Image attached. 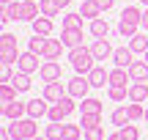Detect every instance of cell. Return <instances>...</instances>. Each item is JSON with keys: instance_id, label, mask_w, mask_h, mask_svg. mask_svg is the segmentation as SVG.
I'll return each instance as SVG.
<instances>
[{"instance_id": "cell-1", "label": "cell", "mask_w": 148, "mask_h": 140, "mask_svg": "<svg viewBox=\"0 0 148 140\" xmlns=\"http://www.w3.org/2000/svg\"><path fill=\"white\" fill-rule=\"evenodd\" d=\"M69 60H71V66H74L77 74H90V69L96 66V58H93V52H90V47L69 49Z\"/></svg>"}, {"instance_id": "cell-2", "label": "cell", "mask_w": 148, "mask_h": 140, "mask_svg": "<svg viewBox=\"0 0 148 140\" xmlns=\"http://www.w3.org/2000/svg\"><path fill=\"white\" fill-rule=\"evenodd\" d=\"M77 110V104H74V96H69L66 93L60 102H55V104H49V113H47V118L52 121V124H66V118Z\"/></svg>"}, {"instance_id": "cell-3", "label": "cell", "mask_w": 148, "mask_h": 140, "mask_svg": "<svg viewBox=\"0 0 148 140\" xmlns=\"http://www.w3.org/2000/svg\"><path fill=\"white\" fill-rule=\"evenodd\" d=\"M8 129H11V137L14 140H33L38 135V124L30 115H25V118H19V121H11Z\"/></svg>"}, {"instance_id": "cell-4", "label": "cell", "mask_w": 148, "mask_h": 140, "mask_svg": "<svg viewBox=\"0 0 148 140\" xmlns=\"http://www.w3.org/2000/svg\"><path fill=\"white\" fill-rule=\"evenodd\" d=\"M66 88H69V96H74V99H85V96H88V91H90L93 85H90L88 74H74Z\"/></svg>"}, {"instance_id": "cell-5", "label": "cell", "mask_w": 148, "mask_h": 140, "mask_svg": "<svg viewBox=\"0 0 148 140\" xmlns=\"http://www.w3.org/2000/svg\"><path fill=\"white\" fill-rule=\"evenodd\" d=\"M41 69V63H38V55L36 52H22L19 55V60H16V71H22V74H33V71H38Z\"/></svg>"}, {"instance_id": "cell-6", "label": "cell", "mask_w": 148, "mask_h": 140, "mask_svg": "<svg viewBox=\"0 0 148 140\" xmlns=\"http://www.w3.org/2000/svg\"><path fill=\"white\" fill-rule=\"evenodd\" d=\"M60 74H63V69H60V63H58V60H44V63H41V69H38V77H41V82H44V85H47V82L60 80Z\"/></svg>"}, {"instance_id": "cell-7", "label": "cell", "mask_w": 148, "mask_h": 140, "mask_svg": "<svg viewBox=\"0 0 148 140\" xmlns=\"http://www.w3.org/2000/svg\"><path fill=\"white\" fill-rule=\"evenodd\" d=\"M66 93H69V88H66L60 80H55V82H47V85H44V99H47L49 104L60 102V99H63Z\"/></svg>"}, {"instance_id": "cell-8", "label": "cell", "mask_w": 148, "mask_h": 140, "mask_svg": "<svg viewBox=\"0 0 148 140\" xmlns=\"http://www.w3.org/2000/svg\"><path fill=\"white\" fill-rule=\"evenodd\" d=\"M90 52H93L96 60H112V52H115V49L110 47L107 38H96V41L90 44Z\"/></svg>"}, {"instance_id": "cell-9", "label": "cell", "mask_w": 148, "mask_h": 140, "mask_svg": "<svg viewBox=\"0 0 148 140\" xmlns=\"http://www.w3.org/2000/svg\"><path fill=\"white\" fill-rule=\"evenodd\" d=\"M49 113V102L44 96H36V99H30V102H27V115H30V118H44V115Z\"/></svg>"}, {"instance_id": "cell-10", "label": "cell", "mask_w": 148, "mask_h": 140, "mask_svg": "<svg viewBox=\"0 0 148 140\" xmlns=\"http://www.w3.org/2000/svg\"><path fill=\"white\" fill-rule=\"evenodd\" d=\"M38 16H41V3H38V0H22L19 19L22 22H33V19H38Z\"/></svg>"}, {"instance_id": "cell-11", "label": "cell", "mask_w": 148, "mask_h": 140, "mask_svg": "<svg viewBox=\"0 0 148 140\" xmlns=\"http://www.w3.org/2000/svg\"><path fill=\"white\" fill-rule=\"evenodd\" d=\"M60 41H63L69 49L82 47V27H63V33H60Z\"/></svg>"}, {"instance_id": "cell-12", "label": "cell", "mask_w": 148, "mask_h": 140, "mask_svg": "<svg viewBox=\"0 0 148 140\" xmlns=\"http://www.w3.org/2000/svg\"><path fill=\"white\" fill-rule=\"evenodd\" d=\"M3 115H5L8 121H19V118H25V115H27V102H19V99H16V102L5 104V107H3Z\"/></svg>"}, {"instance_id": "cell-13", "label": "cell", "mask_w": 148, "mask_h": 140, "mask_svg": "<svg viewBox=\"0 0 148 140\" xmlns=\"http://www.w3.org/2000/svg\"><path fill=\"white\" fill-rule=\"evenodd\" d=\"M88 80H90L93 88H104V85H110V71H107L104 66H93L90 74H88Z\"/></svg>"}, {"instance_id": "cell-14", "label": "cell", "mask_w": 148, "mask_h": 140, "mask_svg": "<svg viewBox=\"0 0 148 140\" xmlns=\"http://www.w3.org/2000/svg\"><path fill=\"white\" fill-rule=\"evenodd\" d=\"M112 63L121 66V69H129V66L134 63V52L129 47H118L115 52H112Z\"/></svg>"}, {"instance_id": "cell-15", "label": "cell", "mask_w": 148, "mask_h": 140, "mask_svg": "<svg viewBox=\"0 0 148 140\" xmlns=\"http://www.w3.org/2000/svg\"><path fill=\"white\" fill-rule=\"evenodd\" d=\"M129 74H132V82H148V60H134L129 66Z\"/></svg>"}, {"instance_id": "cell-16", "label": "cell", "mask_w": 148, "mask_h": 140, "mask_svg": "<svg viewBox=\"0 0 148 140\" xmlns=\"http://www.w3.org/2000/svg\"><path fill=\"white\" fill-rule=\"evenodd\" d=\"M129 102H148V82H132L129 85Z\"/></svg>"}, {"instance_id": "cell-17", "label": "cell", "mask_w": 148, "mask_h": 140, "mask_svg": "<svg viewBox=\"0 0 148 140\" xmlns=\"http://www.w3.org/2000/svg\"><path fill=\"white\" fill-rule=\"evenodd\" d=\"M129 82H132V74H129V69H121V66H115V69L110 71V85L129 88Z\"/></svg>"}, {"instance_id": "cell-18", "label": "cell", "mask_w": 148, "mask_h": 140, "mask_svg": "<svg viewBox=\"0 0 148 140\" xmlns=\"http://www.w3.org/2000/svg\"><path fill=\"white\" fill-rule=\"evenodd\" d=\"M30 25H33V33H38V36H52V16H38V19H33L30 22Z\"/></svg>"}, {"instance_id": "cell-19", "label": "cell", "mask_w": 148, "mask_h": 140, "mask_svg": "<svg viewBox=\"0 0 148 140\" xmlns=\"http://www.w3.org/2000/svg\"><path fill=\"white\" fill-rule=\"evenodd\" d=\"M66 44L60 38H47V49H44V60H58Z\"/></svg>"}, {"instance_id": "cell-20", "label": "cell", "mask_w": 148, "mask_h": 140, "mask_svg": "<svg viewBox=\"0 0 148 140\" xmlns=\"http://www.w3.org/2000/svg\"><path fill=\"white\" fill-rule=\"evenodd\" d=\"M0 19L3 22H14V19H19V14H22V3L19 0H14V3H3V11H0Z\"/></svg>"}, {"instance_id": "cell-21", "label": "cell", "mask_w": 148, "mask_h": 140, "mask_svg": "<svg viewBox=\"0 0 148 140\" xmlns=\"http://www.w3.org/2000/svg\"><path fill=\"white\" fill-rule=\"evenodd\" d=\"M79 14L88 16V19H99L104 11L99 8V3H96V0H82V5H79Z\"/></svg>"}, {"instance_id": "cell-22", "label": "cell", "mask_w": 148, "mask_h": 140, "mask_svg": "<svg viewBox=\"0 0 148 140\" xmlns=\"http://www.w3.org/2000/svg\"><path fill=\"white\" fill-rule=\"evenodd\" d=\"M107 33H110V22L107 19H90V36L93 38H107Z\"/></svg>"}, {"instance_id": "cell-23", "label": "cell", "mask_w": 148, "mask_h": 140, "mask_svg": "<svg viewBox=\"0 0 148 140\" xmlns=\"http://www.w3.org/2000/svg\"><path fill=\"white\" fill-rule=\"evenodd\" d=\"M79 110H82V115H101V102L93 96H85L82 104H79Z\"/></svg>"}, {"instance_id": "cell-24", "label": "cell", "mask_w": 148, "mask_h": 140, "mask_svg": "<svg viewBox=\"0 0 148 140\" xmlns=\"http://www.w3.org/2000/svg\"><path fill=\"white\" fill-rule=\"evenodd\" d=\"M129 49H132L134 55H145V49H148V36H145V33L132 36V38H129Z\"/></svg>"}, {"instance_id": "cell-25", "label": "cell", "mask_w": 148, "mask_h": 140, "mask_svg": "<svg viewBox=\"0 0 148 140\" xmlns=\"http://www.w3.org/2000/svg\"><path fill=\"white\" fill-rule=\"evenodd\" d=\"M47 38H49V36H38V33H33V38L27 41V49H30V52H36L38 58H44V49H47Z\"/></svg>"}, {"instance_id": "cell-26", "label": "cell", "mask_w": 148, "mask_h": 140, "mask_svg": "<svg viewBox=\"0 0 148 140\" xmlns=\"http://www.w3.org/2000/svg\"><path fill=\"white\" fill-rule=\"evenodd\" d=\"M110 121H112V126H126V124H132V118H129V107H115L112 110V115H110Z\"/></svg>"}, {"instance_id": "cell-27", "label": "cell", "mask_w": 148, "mask_h": 140, "mask_svg": "<svg viewBox=\"0 0 148 140\" xmlns=\"http://www.w3.org/2000/svg\"><path fill=\"white\" fill-rule=\"evenodd\" d=\"M19 49L16 47H0V63L3 66H11V63H16V60H19Z\"/></svg>"}, {"instance_id": "cell-28", "label": "cell", "mask_w": 148, "mask_h": 140, "mask_svg": "<svg viewBox=\"0 0 148 140\" xmlns=\"http://www.w3.org/2000/svg\"><path fill=\"white\" fill-rule=\"evenodd\" d=\"M16 88L11 85V82H3V85H0V102H3V107L5 104H11V102H16Z\"/></svg>"}, {"instance_id": "cell-29", "label": "cell", "mask_w": 148, "mask_h": 140, "mask_svg": "<svg viewBox=\"0 0 148 140\" xmlns=\"http://www.w3.org/2000/svg\"><path fill=\"white\" fill-rule=\"evenodd\" d=\"M137 30H140V25H137V22H126V19H121V22H118V33H121L123 38L137 36Z\"/></svg>"}, {"instance_id": "cell-30", "label": "cell", "mask_w": 148, "mask_h": 140, "mask_svg": "<svg viewBox=\"0 0 148 140\" xmlns=\"http://www.w3.org/2000/svg\"><path fill=\"white\" fill-rule=\"evenodd\" d=\"M11 85H14L19 93L30 91V74H22V71H16V74H14V80H11Z\"/></svg>"}, {"instance_id": "cell-31", "label": "cell", "mask_w": 148, "mask_h": 140, "mask_svg": "<svg viewBox=\"0 0 148 140\" xmlns=\"http://www.w3.org/2000/svg\"><path fill=\"white\" fill-rule=\"evenodd\" d=\"M107 96L112 102H126L129 99V88H121V85H107Z\"/></svg>"}, {"instance_id": "cell-32", "label": "cell", "mask_w": 148, "mask_h": 140, "mask_svg": "<svg viewBox=\"0 0 148 140\" xmlns=\"http://www.w3.org/2000/svg\"><path fill=\"white\" fill-rule=\"evenodd\" d=\"M121 19H126V22H137V25H140V19H143V11H140L137 5H126V8H123V14H121Z\"/></svg>"}, {"instance_id": "cell-33", "label": "cell", "mask_w": 148, "mask_h": 140, "mask_svg": "<svg viewBox=\"0 0 148 140\" xmlns=\"http://www.w3.org/2000/svg\"><path fill=\"white\" fill-rule=\"evenodd\" d=\"M38 3H41V14L44 16H58L60 14V5L55 0H38Z\"/></svg>"}, {"instance_id": "cell-34", "label": "cell", "mask_w": 148, "mask_h": 140, "mask_svg": "<svg viewBox=\"0 0 148 140\" xmlns=\"http://www.w3.org/2000/svg\"><path fill=\"white\" fill-rule=\"evenodd\" d=\"M79 137H82L79 124H63V140H79Z\"/></svg>"}, {"instance_id": "cell-35", "label": "cell", "mask_w": 148, "mask_h": 140, "mask_svg": "<svg viewBox=\"0 0 148 140\" xmlns=\"http://www.w3.org/2000/svg\"><path fill=\"white\" fill-rule=\"evenodd\" d=\"M44 137H47V140H63V124H52V121H49Z\"/></svg>"}, {"instance_id": "cell-36", "label": "cell", "mask_w": 148, "mask_h": 140, "mask_svg": "<svg viewBox=\"0 0 148 140\" xmlns=\"http://www.w3.org/2000/svg\"><path fill=\"white\" fill-rule=\"evenodd\" d=\"M126 107H129V118H132V124L140 121V118H145V107L140 102H132V104H126Z\"/></svg>"}, {"instance_id": "cell-37", "label": "cell", "mask_w": 148, "mask_h": 140, "mask_svg": "<svg viewBox=\"0 0 148 140\" xmlns=\"http://www.w3.org/2000/svg\"><path fill=\"white\" fill-rule=\"evenodd\" d=\"M118 132H121V137H123V140H140V129H137L134 124H126V126H121Z\"/></svg>"}, {"instance_id": "cell-38", "label": "cell", "mask_w": 148, "mask_h": 140, "mask_svg": "<svg viewBox=\"0 0 148 140\" xmlns=\"http://www.w3.org/2000/svg\"><path fill=\"white\" fill-rule=\"evenodd\" d=\"M60 25L63 27H82V14H66L60 19Z\"/></svg>"}, {"instance_id": "cell-39", "label": "cell", "mask_w": 148, "mask_h": 140, "mask_svg": "<svg viewBox=\"0 0 148 140\" xmlns=\"http://www.w3.org/2000/svg\"><path fill=\"white\" fill-rule=\"evenodd\" d=\"M85 140H107V135H104V126H93V129H85V135H82Z\"/></svg>"}, {"instance_id": "cell-40", "label": "cell", "mask_w": 148, "mask_h": 140, "mask_svg": "<svg viewBox=\"0 0 148 140\" xmlns=\"http://www.w3.org/2000/svg\"><path fill=\"white\" fill-rule=\"evenodd\" d=\"M79 126H82V129H93V126H101V115H82Z\"/></svg>"}, {"instance_id": "cell-41", "label": "cell", "mask_w": 148, "mask_h": 140, "mask_svg": "<svg viewBox=\"0 0 148 140\" xmlns=\"http://www.w3.org/2000/svg\"><path fill=\"white\" fill-rule=\"evenodd\" d=\"M0 47H16V36L14 33H3L0 36Z\"/></svg>"}, {"instance_id": "cell-42", "label": "cell", "mask_w": 148, "mask_h": 140, "mask_svg": "<svg viewBox=\"0 0 148 140\" xmlns=\"http://www.w3.org/2000/svg\"><path fill=\"white\" fill-rule=\"evenodd\" d=\"M0 80H3V82H11V80H14V74H11L8 66H3V71H0Z\"/></svg>"}, {"instance_id": "cell-43", "label": "cell", "mask_w": 148, "mask_h": 140, "mask_svg": "<svg viewBox=\"0 0 148 140\" xmlns=\"http://www.w3.org/2000/svg\"><path fill=\"white\" fill-rule=\"evenodd\" d=\"M96 3H99V8H101V11H110L115 0H96Z\"/></svg>"}, {"instance_id": "cell-44", "label": "cell", "mask_w": 148, "mask_h": 140, "mask_svg": "<svg viewBox=\"0 0 148 140\" xmlns=\"http://www.w3.org/2000/svg\"><path fill=\"white\" fill-rule=\"evenodd\" d=\"M140 27H145V30H148V5H145V11H143V19H140Z\"/></svg>"}, {"instance_id": "cell-45", "label": "cell", "mask_w": 148, "mask_h": 140, "mask_svg": "<svg viewBox=\"0 0 148 140\" xmlns=\"http://www.w3.org/2000/svg\"><path fill=\"white\" fill-rule=\"evenodd\" d=\"M55 3H58L60 8H69V5H71V0H55Z\"/></svg>"}, {"instance_id": "cell-46", "label": "cell", "mask_w": 148, "mask_h": 140, "mask_svg": "<svg viewBox=\"0 0 148 140\" xmlns=\"http://www.w3.org/2000/svg\"><path fill=\"white\" fill-rule=\"evenodd\" d=\"M107 140H123V137H121V132H112V135H107Z\"/></svg>"}, {"instance_id": "cell-47", "label": "cell", "mask_w": 148, "mask_h": 140, "mask_svg": "<svg viewBox=\"0 0 148 140\" xmlns=\"http://www.w3.org/2000/svg\"><path fill=\"white\" fill-rule=\"evenodd\" d=\"M33 140H47V137H44V135H36V137H33Z\"/></svg>"}, {"instance_id": "cell-48", "label": "cell", "mask_w": 148, "mask_h": 140, "mask_svg": "<svg viewBox=\"0 0 148 140\" xmlns=\"http://www.w3.org/2000/svg\"><path fill=\"white\" fill-rule=\"evenodd\" d=\"M143 121H145V124H148V107H145V118H143Z\"/></svg>"}, {"instance_id": "cell-49", "label": "cell", "mask_w": 148, "mask_h": 140, "mask_svg": "<svg viewBox=\"0 0 148 140\" xmlns=\"http://www.w3.org/2000/svg\"><path fill=\"white\" fill-rule=\"evenodd\" d=\"M143 60H148V49H145V55H143Z\"/></svg>"}, {"instance_id": "cell-50", "label": "cell", "mask_w": 148, "mask_h": 140, "mask_svg": "<svg viewBox=\"0 0 148 140\" xmlns=\"http://www.w3.org/2000/svg\"><path fill=\"white\" fill-rule=\"evenodd\" d=\"M140 3H143V5H148V0H140Z\"/></svg>"}, {"instance_id": "cell-51", "label": "cell", "mask_w": 148, "mask_h": 140, "mask_svg": "<svg viewBox=\"0 0 148 140\" xmlns=\"http://www.w3.org/2000/svg\"><path fill=\"white\" fill-rule=\"evenodd\" d=\"M3 3H14V0H3Z\"/></svg>"}]
</instances>
